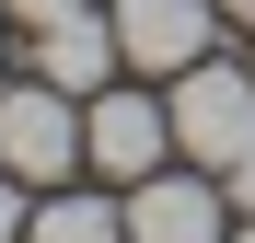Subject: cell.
Returning a JSON list of instances; mask_svg holds the SVG:
<instances>
[{
  "label": "cell",
  "instance_id": "cell-1",
  "mask_svg": "<svg viewBox=\"0 0 255 243\" xmlns=\"http://www.w3.org/2000/svg\"><path fill=\"white\" fill-rule=\"evenodd\" d=\"M162 116H174V151L197 162V174H232V162L255 151V58H197V70H174Z\"/></svg>",
  "mask_w": 255,
  "mask_h": 243
},
{
  "label": "cell",
  "instance_id": "cell-2",
  "mask_svg": "<svg viewBox=\"0 0 255 243\" xmlns=\"http://www.w3.org/2000/svg\"><path fill=\"white\" fill-rule=\"evenodd\" d=\"M0 174H23L35 197L93 174V162H81V93H58V81H12V93H0Z\"/></svg>",
  "mask_w": 255,
  "mask_h": 243
},
{
  "label": "cell",
  "instance_id": "cell-3",
  "mask_svg": "<svg viewBox=\"0 0 255 243\" xmlns=\"http://www.w3.org/2000/svg\"><path fill=\"white\" fill-rule=\"evenodd\" d=\"M81 162H93L105 185H139V174H162V162H174V116H162L151 93H105L81 104Z\"/></svg>",
  "mask_w": 255,
  "mask_h": 243
},
{
  "label": "cell",
  "instance_id": "cell-4",
  "mask_svg": "<svg viewBox=\"0 0 255 243\" xmlns=\"http://www.w3.org/2000/svg\"><path fill=\"white\" fill-rule=\"evenodd\" d=\"M128 243H232V185L221 174H139L128 185Z\"/></svg>",
  "mask_w": 255,
  "mask_h": 243
},
{
  "label": "cell",
  "instance_id": "cell-5",
  "mask_svg": "<svg viewBox=\"0 0 255 243\" xmlns=\"http://www.w3.org/2000/svg\"><path fill=\"white\" fill-rule=\"evenodd\" d=\"M221 23H232L221 0H116V47H128V70H162V81L197 70Z\"/></svg>",
  "mask_w": 255,
  "mask_h": 243
},
{
  "label": "cell",
  "instance_id": "cell-6",
  "mask_svg": "<svg viewBox=\"0 0 255 243\" xmlns=\"http://www.w3.org/2000/svg\"><path fill=\"white\" fill-rule=\"evenodd\" d=\"M105 70H128V47H116V12L93 0V12H70V23H35V81H58V93H81L93 104L105 93Z\"/></svg>",
  "mask_w": 255,
  "mask_h": 243
},
{
  "label": "cell",
  "instance_id": "cell-7",
  "mask_svg": "<svg viewBox=\"0 0 255 243\" xmlns=\"http://www.w3.org/2000/svg\"><path fill=\"white\" fill-rule=\"evenodd\" d=\"M23 243H128V209H105V197H81V185H47L35 220H23Z\"/></svg>",
  "mask_w": 255,
  "mask_h": 243
},
{
  "label": "cell",
  "instance_id": "cell-8",
  "mask_svg": "<svg viewBox=\"0 0 255 243\" xmlns=\"http://www.w3.org/2000/svg\"><path fill=\"white\" fill-rule=\"evenodd\" d=\"M23 220H35V185H23V174H0V243H23Z\"/></svg>",
  "mask_w": 255,
  "mask_h": 243
},
{
  "label": "cell",
  "instance_id": "cell-9",
  "mask_svg": "<svg viewBox=\"0 0 255 243\" xmlns=\"http://www.w3.org/2000/svg\"><path fill=\"white\" fill-rule=\"evenodd\" d=\"M0 12H12V23L35 35V23H70V12H93V0H0Z\"/></svg>",
  "mask_w": 255,
  "mask_h": 243
},
{
  "label": "cell",
  "instance_id": "cell-10",
  "mask_svg": "<svg viewBox=\"0 0 255 243\" xmlns=\"http://www.w3.org/2000/svg\"><path fill=\"white\" fill-rule=\"evenodd\" d=\"M221 185H232V209H244V220H255V151H244V162H232V174H221Z\"/></svg>",
  "mask_w": 255,
  "mask_h": 243
},
{
  "label": "cell",
  "instance_id": "cell-11",
  "mask_svg": "<svg viewBox=\"0 0 255 243\" xmlns=\"http://www.w3.org/2000/svg\"><path fill=\"white\" fill-rule=\"evenodd\" d=\"M221 12H232V23H255V0H221Z\"/></svg>",
  "mask_w": 255,
  "mask_h": 243
},
{
  "label": "cell",
  "instance_id": "cell-12",
  "mask_svg": "<svg viewBox=\"0 0 255 243\" xmlns=\"http://www.w3.org/2000/svg\"><path fill=\"white\" fill-rule=\"evenodd\" d=\"M232 243H255V220H244V232H232Z\"/></svg>",
  "mask_w": 255,
  "mask_h": 243
}]
</instances>
